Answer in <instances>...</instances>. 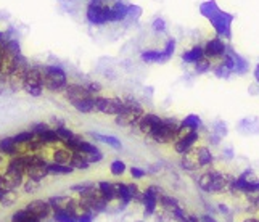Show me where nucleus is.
Returning <instances> with one entry per match:
<instances>
[{
    "mask_svg": "<svg viewBox=\"0 0 259 222\" xmlns=\"http://www.w3.org/2000/svg\"><path fill=\"white\" fill-rule=\"evenodd\" d=\"M200 13L211 23L214 32H216L219 37L226 39V40L232 39V23L235 20L234 15L221 10L219 5L214 2V0L203 2L200 5Z\"/></svg>",
    "mask_w": 259,
    "mask_h": 222,
    "instance_id": "nucleus-1",
    "label": "nucleus"
},
{
    "mask_svg": "<svg viewBox=\"0 0 259 222\" xmlns=\"http://www.w3.org/2000/svg\"><path fill=\"white\" fill-rule=\"evenodd\" d=\"M44 73V85L50 92H65L68 87V74L66 71L57 65L42 66Z\"/></svg>",
    "mask_w": 259,
    "mask_h": 222,
    "instance_id": "nucleus-2",
    "label": "nucleus"
},
{
    "mask_svg": "<svg viewBox=\"0 0 259 222\" xmlns=\"http://www.w3.org/2000/svg\"><path fill=\"white\" fill-rule=\"evenodd\" d=\"M181 130H182L181 124H177L176 119H161L151 129L150 136L158 144H169V142H172L179 136Z\"/></svg>",
    "mask_w": 259,
    "mask_h": 222,
    "instance_id": "nucleus-3",
    "label": "nucleus"
},
{
    "mask_svg": "<svg viewBox=\"0 0 259 222\" xmlns=\"http://www.w3.org/2000/svg\"><path fill=\"white\" fill-rule=\"evenodd\" d=\"M23 91L31 95V97H40L44 88V73H42V66H29V69L26 71L24 79H23Z\"/></svg>",
    "mask_w": 259,
    "mask_h": 222,
    "instance_id": "nucleus-4",
    "label": "nucleus"
},
{
    "mask_svg": "<svg viewBox=\"0 0 259 222\" xmlns=\"http://www.w3.org/2000/svg\"><path fill=\"white\" fill-rule=\"evenodd\" d=\"M126 106H124V110L116 116V122L121 124V126H134V124H139L140 118L144 116V108H142V105L136 100V99H126L124 100Z\"/></svg>",
    "mask_w": 259,
    "mask_h": 222,
    "instance_id": "nucleus-5",
    "label": "nucleus"
},
{
    "mask_svg": "<svg viewBox=\"0 0 259 222\" xmlns=\"http://www.w3.org/2000/svg\"><path fill=\"white\" fill-rule=\"evenodd\" d=\"M85 18L92 26H103L106 23H111V5L110 4H102V5L87 4Z\"/></svg>",
    "mask_w": 259,
    "mask_h": 222,
    "instance_id": "nucleus-6",
    "label": "nucleus"
},
{
    "mask_svg": "<svg viewBox=\"0 0 259 222\" xmlns=\"http://www.w3.org/2000/svg\"><path fill=\"white\" fill-rule=\"evenodd\" d=\"M200 187L204 190V192H212V193H218L221 190H224L227 187V184H229V179L224 175V174H221L218 171H211V172H206V174H203L200 177Z\"/></svg>",
    "mask_w": 259,
    "mask_h": 222,
    "instance_id": "nucleus-7",
    "label": "nucleus"
},
{
    "mask_svg": "<svg viewBox=\"0 0 259 222\" xmlns=\"http://www.w3.org/2000/svg\"><path fill=\"white\" fill-rule=\"evenodd\" d=\"M124 100L121 99H108V97H95V110L100 111L103 114H113V116H118V114L124 110Z\"/></svg>",
    "mask_w": 259,
    "mask_h": 222,
    "instance_id": "nucleus-8",
    "label": "nucleus"
},
{
    "mask_svg": "<svg viewBox=\"0 0 259 222\" xmlns=\"http://www.w3.org/2000/svg\"><path fill=\"white\" fill-rule=\"evenodd\" d=\"M229 46L226 43V40L216 35V37H212L206 42V46H204V57H208L209 60H218V58H222L226 55Z\"/></svg>",
    "mask_w": 259,
    "mask_h": 222,
    "instance_id": "nucleus-9",
    "label": "nucleus"
},
{
    "mask_svg": "<svg viewBox=\"0 0 259 222\" xmlns=\"http://www.w3.org/2000/svg\"><path fill=\"white\" fill-rule=\"evenodd\" d=\"M114 189H116V198H119L121 203H122V206H127L129 203L137 197V185H134V184H114Z\"/></svg>",
    "mask_w": 259,
    "mask_h": 222,
    "instance_id": "nucleus-10",
    "label": "nucleus"
},
{
    "mask_svg": "<svg viewBox=\"0 0 259 222\" xmlns=\"http://www.w3.org/2000/svg\"><path fill=\"white\" fill-rule=\"evenodd\" d=\"M26 209H28L31 214H34L35 217H39L40 220L50 217L52 214V206L49 201H44V200H34V201H29L28 205H26Z\"/></svg>",
    "mask_w": 259,
    "mask_h": 222,
    "instance_id": "nucleus-11",
    "label": "nucleus"
},
{
    "mask_svg": "<svg viewBox=\"0 0 259 222\" xmlns=\"http://www.w3.org/2000/svg\"><path fill=\"white\" fill-rule=\"evenodd\" d=\"M159 190L155 185H150V187L144 192V205H145V214L151 216L156 211L158 206V200H159Z\"/></svg>",
    "mask_w": 259,
    "mask_h": 222,
    "instance_id": "nucleus-12",
    "label": "nucleus"
},
{
    "mask_svg": "<svg viewBox=\"0 0 259 222\" xmlns=\"http://www.w3.org/2000/svg\"><path fill=\"white\" fill-rule=\"evenodd\" d=\"M198 140V132L196 130H189L184 137H181L176 142V152L179 155H185L189 153L192 147L195 145V142Z\"/></svg>",
    "mask_w": 259,
    "mask_h": 222,
    "instance_id": "nucleus-13",
    "label": "nucleus"
},
{
    "mask_svg": "<svg viewBox=\"0 0 259 222\" xmlns=\"http://www.w3.org/2000/svg\"><path fill=\"white\" fill-rule=\"evenodd\" d=\"M65 95L68 102L73 100H81V99H87V97H92L94 94L89 91L87 85H81V84H68Z\"/></svg>",
    "mask_w": 259,
    "mask_h": 222,
    "instance_id": "nucleus-14",
    "label": "nucleus"
},
{
    "mask_svg": "<svg viewBox=\"0 0 259 222\" xmlns=\"http://www.w3.org/2000/svg\"><path fill=\"white\" fill-rule=\"evenodd\" d=\"M0 153L7 156H16L20 155V145L16 144L13 137H5L0 140Z\"/></svg>",
    "mask_w": 259,
    "mask_h": 222,
    "instance_id": "nucleus-15",
    "label": "nucleus"
},
{
    "mask_svg": "<svg viewBox=\"0 0 259 222\" xmlns=\"http://www.w3.org/2000/svg\"><path fill=\"white\" fill-rule=\"evenodd\" d=\"M129 16V5L124 2H118L111 5V23L124 21Z\"/></svg>",
    "mask_w": 259,
    "mask_h": 222,
    "instance_id": "nucleus-16",
    "label": "nucleus"
},
{
    "mask_svg": "<svg viewBox=\"0 0 259 222\" xmlns=\"http://www.w3.org/2000/svg\"><path fill=\"white\" fill-rule=\"evenodd\" d=\"M161 119H163V118L156 116V114H153V113H147V114H144V116L140 118V121H139V127H140L142 132H145V134H150L151 129H153Z\"/></svg>",
    "mask_w": 259,
    "mask_h": 222,
    "instance_id": "nucleus-17",
    "label": "nucleus"
},
{
    "mask_svg": "<svg viewBox=\"0 0 259 222\" xmlns=\"http://www.w3.org/2000/svg\"><path fill=\"white\" fill-rule=\"evenodd\" d=\"M69 103L73 105V108H76L79 113H92V111H95V95L87 97V99H81V100H73Z\"/></svg>",
    "mask_w": 259,
    "mask_h": 222,
    "instance_id": "nucleus-18",
    "label": "nucleus"
},
{
    "mask_svg": "<svg viewBox=\"0 0 259 222\" xmlns=\"http://www.w3.org/2000/svg\"><path fill=\"white\" fill-rule=\"evenodd\" d=\"M49 164V163H47ZM47 164H39V166H32L26 171V175L29 177L31 181L34 182H40L44 181L46 177L49 175V169H47Z\"/></svg>",
    "mask_w": 259,
    "mask_h": 222,
    "instance_id": "nucleus-19",
    "label": "nucleus"
},
{
    "mask_svg": "<svg viewBox=\"0 0 259 222\" xmlns=\"http://www.w3.org/2000/svg\"><path fill=\"white\" fill-rule=\"evenodd\" d=\"M201 58H204V47L201 46H195L192 50H187L182 53V60L185 63H196V61H200Z\"/></svg>",
    "mask_w": 259,
    "mask_h": 222,
    "instance_id": "nucleus-20",
    "label": "nucleus"
},
{
    "mask_svg": "<svg viewBox=\"0 0 259 222\" xmlns=\"http://www.w3.org/2000/svg\"><path fill=\"white\" fill-rule=\"evenodd\" d=\"M140 57L145 63H164L163 50H144Z\"/></svg>",
    "mask_w": 259,
    "mask_h": 222,
    "instance_id": "nucleus-21",
    "label": "nucleus"
},
{
    "mask_svg": "<svg viewBox=\"0 0 259 222\" xmlns=\"http://www.w3.org/2000/svg\"><path fill=\"white\" fill-rule=\"evenodd\" d=\"M12 222H42V220L39 217H35L34 214H31V212L24 208V209H18L13 212Z\"/></svg>",
    "mask_w": 259,
    "mask_h": 222,
    "instance_id": "nucleus-22",
    "label": "nucleus"
},
{
    "mask_svg": "<svg viewBox=\"0 0 259 222\" xmlns=\"http://www.w3.org/2000/svg\"><path fill=\"white\" fill-rule=\"evenodd\" d=\"M193 153H195V158H196V161H198L200 167L201 166H208V164L212 163V155H211V152H209L206 147L196 148Z\"/></svg>",
    "mask_w": 259,
    "mask_h": 222,
    "instance_id": "nucleus-23",
    "label": "nucleus"
},
{
    "mask_svg": "<svg viewBox=\"0 0 259 222\" xmlns=\"http://www.w3.org/2000/svg\"><path fill=\"white\" fill-rule=\"evenodd\" d=\"M52 156H53V161L58 164H69L71 158H73V152H71V150H66V148H57Z\"/></svg>",
    "mask_w": 259,
    "mask_h": 222,
    "instance_id": "nucleus-24",
    "label": "nucleus"
},
{
    "mask_svg": "<svg viewBox=\"0 0 259 222\" xmlns=\"http://www.w3.org/2000/svg\"><path fill=\"white\" fill-rule=\"evenodd\" d=\"M71 166L74 167V169H81V171H87L89 169V163L85 156L81 153V152H73V158H71Z\"/></svg>",
    "mask_w": 259,
    "mask_h": 222,
    "instance_id": "nucleus-25",
    "label": "nucleus"
},
{
    "mask_svg": "<svg viewBox=\"0 0 259 222\" xmlns=\"http://www.w3.org/2000/svg\"><path fill=\"white\" fill-rule=\"evenodd\" d=\"M53 220L55 222H79L77 220V214L66 209H58L53 211Z\"/></svg>",
    "mask_w": 259,
    "mask_h": 222,
    "instance_id": "nucleus-26",
    "label": "nucleus"
},
{
    "mask_svg": "<svg viewBox=\"0 0 259 222\" xmlns=\"http://www.w3.org/2000/svg\"><path fill=\"white\" fill-rule=\"evenodd\" d=\"M98 190H100V195L108 201H113L116 198V189H114V184L110 182H100L98 184Z\"/></svg>",
    "mask_w": 259,
    "mask_h": 222,
    "instance_id": "nucleus-27",
    "label": "nucleus"
},
{
    "mask_svg": "<svg viewBox=\"0 0 259 222\" xmlns=\"http://www.w3.org/2000/svg\"><path fill=\"white\" fill-rule=\"evenodd\" d=\"M181 127L187 130H198L201 127V119L196 116V114H189V116L181 122Z\"/></svg>",
    "mask_w": 259,
    "mask_h": 222,
    "instance_id": "nucleus-28",
    "label": "nucleus"
},
{
    "mask_svg": "<svg viewBox=\"0 0 259 222\" xmlns=\"http://www.w3.org/2000/svg\"><path fill=\"white\" fill-rule=\"evenodd\" d=\"M37 137H39L46 145H52V144H58V142H63V140H61V137L58 136L57 129H49V130H46V132H42V134L37 136Z\"/></svg>",
    "mask_w": 259,
    "mask_h": 222,
    "instance_id": "nucleus-29",
    "label": "nucleus"
},
{
    "mask_svg": "<svg viewBox=\"0 0 259 222\" xmlns=\"http://www.w3.org/2000/svg\"><path fill=\"white\" fill-rule=\"evenodd\" d=\"M47 169H49V174H71L74 171V167L69 164H58L53 161L47 164Z\"/></svg>",
    "mask_w": 259,
    "mask_h": 222,
    "instance_id": "nucleus-30",
    "label": "nucleus"
},
{
    "mask_svg": "<svg viewBox=\"0 0 259 222\" xmlns=\"http://www.w3.org/2000/svg\"><path fill=\"white\" fill-rule=\"evenodd\" d=\"M92 137L97 139V140H100V142H103V144H106V145L116 148V150L121 148V140H118L113 136H103V134H95V132H92Z\"/></svg>",
    "mask_w": 259,
    "mask_h": 222,
    "instance_id": "nucleus-31",
    "label": "nucleus"
},
{
    "mask_svg": "<svg viewBox=\"0 0 259 222\" xmlns=\"http://www.w3.org/2000/svg\"><path fill=\"white\" fill-rule=\"evenodd\" d=\"M37 136L34 134V132L29 129V130H23V132H20V134H16L13 139H15V142L18 145H26V144H29V142L32 140V139H35Z\"/></svg>",
    "mask_w": 259,
    "mask_h": 222,
    "instance_id": "nucleus-32",
    "label": "nucleus"
},
{
    "mask_svg": "<svg viewBox=\"0 0 259 222\" xmlns=\"http://www.w3.org/2000/svg\"><path fill=\"white\" fill-rule=\"evenodd\" d=\"M212 60H209L208 57H204V58H201L200 61H196L195 63V71L198 74H203V73H208V71L212 68V63H211Z\"/></svg>",
    "mask_w": 259,
    "mask_h": 222,
    "instance_id": "nucleus-33",
    "label": "nucleus"
},
{
    "mask_svg": "<svg viewBox=\"0 0 259 222\" xmlns=\"http://www.w3.org/2000/svg\"><path fill=\"white\" fill-rule=\"evenodd\" d=\"M24 147H26V152H28V153H39L40 150L46 147V144H44L39 137H35V139H32L29 142V144H26Z\"/></svg>",
    "mask_w": 259,
    "mask_h": 222,
    "instance_id": "nucleus-34",
    "label": "nucleus"
},
{
    "mask_svg": "<svg viewBox=\"0 0 259 222\" xmlns=\"http://www.w3.org/2000/svg\"><path fill=\"white\" fill-rule=\"evenodd\" d=\"M95 187H98V185H95L94 182H84V184L73 185V187H71V192H76V193H79V195H82V193H85V192H89V190H92V189H95Z\"/></svg>",
    "mask_w": 259,
    "mask_h": 222,
    "instance_id": "nucleus-35",
    "label": "nucleus"
},
{
    "mask_svg": "<svg viewBox=\"0 0 259 222\" xmlns=\"http://www.w3.org/2000/svg\"><path fill=\"white\" fill-rule=\"evenodd\" d=\"M111 174L113 175H122L124 172H126V164H124L121 159H116V161L111 163Z\"/></svg>",
    "mask_w": 259,
    "mask_h": 222,
    "instance_id": "nucleus-36",
    "label": "nucleus"
},
{
    "mask_svg": "<svg viewBox=\"0 0 259 222\" xmlns=\"http://www.w3.org/2000/svg\"><path fill=\"white\" fill-rule=\"evenodd\" d=\"M248 61L242 57V55H238L237 57V68H235V73L237 74H240V76H242V74H246L248 73Z\"/></svg>",
    "mask_w": 259,
    "mask_h": 222,
    "instance_id": "nucleus-37",
    "label": "nucleus"
},
{
    "mask_svg": "<svg viewBox=\"0 0 259 222\" xmlns=\"http://www.w3.org/2000/svg\"><path fill=\"white\" fill-rule=\"evenodd\" d=\"M174 50H176V39H167V42H166V46H164V49H163V53H164V61H167L169 58L172 57V53H174Z\"/></svg>",
    "mask_w": 259,
    "mask_h": 222,
    "instance_id": "nucleus-38",
    "label": "nucleus"
},
{
    "mask_svg": "<svg viewBox=\"0 0 259 222\" xmlns=\"http://www.w3.org/2000/svg\"><path fill=\"white\" fill-rule=\"evenodd\" d=\"M214 74H216L218 77H221V79H227L230 74H232V71L227 68V66H224V63H221V65H218V66H214Z\"/></svg>",
    "mask_w": 259,
    "mask_h": 222,
    "instance_id": "nucleus-39",
    "label": "nucleus"
},
{
    "mask_svg": "<svg viewBox=\"0 0 259 222\" xmlns=\"http://www.w3.org/2000/svg\"><path fill=\"white\" fill-rule=\"evenodd\" d=\"M49 129H50V126H49L47 122H35V124H32V126H31V130L34 132L35 136H40L42 132H46Z\"/></svg>",
    "mask_w": 259,
    "mask_h": 222,
    "instance_id": "nucleus-40",
    "label": "nucleus"
},
{
    "mask_svg": "<svg viewBox=\"0 0 259 222\" xmlns=\"http://www.w3.org/2000/svg\"><path fill=\"white\" fill-rule=\"evenodd\" d=\"M161 205H163L164 208H171V209H174L176 206H179V203H177L176 198L167 197V195H163V197H161Z\"/></svg>",
    "mask_w": 259,
    "mask_h": 222,
    "instance_id": "nucleus-41",
    "label": "nucleus"
},
{
    "mask_svg": "<svg viewBox=\"0 0 259 222\" xmlns=\"http://www.w3.org/2000/svg\"><path fill=\"white\" fill-rule=\"evenodd\" d=\"M57 132H58V136L61 137V140H69V139H73L74 137V134H73V132H71L69 129H66L65 126H58L57 127Z\"/></svg>",
    "mask_w": 259,
    "mask_h": 222,
    "instance_id": "nucleus-42",
    "label": "nucleus"
},
{
    "mask_svg": "<svg viewBox=\"0 0 259 222\" xmlns=\"http://www.w3.org/2000/svg\"><path fill=\"white\" fill-rule=\"evenodd\" d=\"M15 192L13 190H10V192H7L5 195H4V198L0 200V203H2L4 206H12L13 203H15Z\"/></svg>",
    "mask_w": 259,
    "mask_h": 222,
    "instance_id": "nucleus-43",
    "label": "nucleus"
},
{
    "mask_svg": "<svg viewBox=\"0 0 259 222\" xmlns=\"http://www.w3.org/2000/svg\"><path fill=\"white\" fill-rule=\"evenodd\" d=\"M151 28H153L155 32H164L166 31V21L163 20V18H156Z\"/></svg>",
    "mask_w": 259,
    "mask_h": 222,
    "instance_id": "nucleus-44",
    "label": "nucleus"
},
{
    "mask_svg": "<svg viewBox=\"0 0 259 222\" xmlns=\"http://www.w3.org/2000/svg\"><path fill=\"white\" fill-rule=\"evenodd\" d=\"M77 220H79V222H94V212L81 211V212L77 214Z\"/></svg>",
    "mask_w": 259,
    "mask_h": 222,
    "instance_id": "nucleus-45",
    "label": "nucleus"
},
{
    "mask_svg": "<svg viewBox=\"0 0 259 222\" xmlns=\"http://www.w3.org/2000/svg\"><path fill=\"white\" fill-rule=\"evenodd\" d=\"M172 216H174V219L179 220V222H185V220H187L185 212H184L181 208H179V206H176V208L172 209Z\"/></svg>",
    "mask_w": 259,
    "mask_h": 222,
    "instance_id": "nucleus-46",
    "label": "nucleus"
},
{
    "mask_svg": "<svg viewBox=\"0 0 259 222\" xmlns=\"http://www.w3.org/2000/svg\"><path fill=\"white\" fill-rule=\"evenodd\" d=\"M7 85H8V76L5 71H0V95L5 92Z\"/></svg>",
    "mask_w": 259,
    "mask_h": 222,
    "instance_id": "nucleus-47",
    "label": "nucleus"
},
{
    "mask_svg": "<svg viewBox=\"0 0 259 222\" xmlns=\"http://www.w3.org/2000/svg\"><path fill=\"white\" fill-rule=\"evenodd\" d=\"M131 174L134 179H142V177H145L147 175V171L144 169H140V167H136V166H132V169H131Z\"/></svg>",
    "mask_w": 259,
    "mask_h": 222,
    "instance_id": "nucleus-48",
    "label": "nucleus"
},
{
    "mask_svg": "<svg viewBox=\"0 0 259 222\" xmlns=\"http://www.w3.org/2000/svg\"><path fill=\"white\" fill-rule=\"evenodd\" d=\"M35 184H37V182H34V181L28 179V182L24 184V192H26V193H32V190L35 189Z\"/></svg>",
    "mask_w": 259,
    "mask_h": 222,
    "instance_id": "nucleus-49",
    "label": "nucleus"
},
{
    "mask_svg": "<svg viewBox=\"0 0 259 222\" xmlns=\"http://www.w3.org/2000/svg\"><path fill=\"white\" fill-rule=\"evenodd\" d=\"M87 88H89V91H91L92 94H97V92H100V91H102V88H100V85H98V84H95V82L89 84V85H87Z\"/></svg>",
    "mask_w": 259,
    "mask_h": 222,
    "instance_id": "nucleus-50",
    "label": "nucleus"
},
{
    "mask_svg": "<svg viewBox=\"0 0 259 222\" xmlns=\"http://www.w3.org/2000/svg\"><path fill=\"white\" fill-rule=\"evenodd\" d=\"M201 222H216V219L211 217V216H203L201 217Z\"/></svg>",
    "mask_w": 259,
    "mask_h": 222,
    "instance_id": "nucleus-51",
    "label": "nucleus"
},
{
    "mask_svg": "<svg viewBox=\"0 0 259 222\" xmlns=\"http://www.w3.org/2000/svg\"><path fill=\"white\" fill-rule=\"evenodd\" d=\"M254 79H256V82H259V65H256V68H254Z\"/></svg>",
    "mask_w": 259,
    "mask_h": 222,
    "instance_id": "nucleus-52",
    "label": "nucleus"
},
{
    "mask_svg": "<svg viewBox=\"0 0 259 222\" xmlns=\"http://www.w3.org/2000/svg\"><path fill=\"white\" fill-rule=\"evenodd\" d=\"M187 220H189V222H200V220L196 219L195 216H189V217H187Z\"/></svg>",
    "mask_w": 259,
    "mask_h": 222,
    "instance_id": "nucleus-53",
    "label": "nucleus"
},
{
    "mask_svg": "<svg viewBox=\"0 0 259 222\" xmlns=\"http://www.w3.org/2000/svg\"><path fill=\"white\" fill-rule=\"evenodd\" d=\"M243 222H259V219H254V217H249V219H246V220H243Z\"/></svg>",
    "mask_w": 259,
    "mask_h": 222,
    "instance_id": "nucleus-54",
    "label": "nucleus"
},
{
    "mask_svg": "<svg viewBox=\"0 0 259 222\" xmlns=\"http://www.w3.org/2000/svg\"><path fill=\"white\" fill-rule=\"evenodd\" d=\"M118 2H122V0H108V4L113 5V4H118Z\"/></svg>",
    "mask_w": 259,
    "mask_h": 222,
    "instance_id": "nucleus-55",
    "label": "nucleus"
},
{
    "mask_svg": "<svg viewBox=\"0 0 259 222\" xmlns=\"http://www.w3.org/2000/svg\"><path fill=\"white\" fill-rule=\"evenodd\" d=\"M221 211H222V212H227V211H229V209H227V208H226V206H221Z\"/></svg>",
    "mask_w": 259,
    "mask_h": 222,
    "instance_id": "nucleus-56",
    "label": "nucleus"
},
{
    "mask_svg": "<svg viewBox=\"0 0 259 222\" xmlns=\"http://www.w3.org/2000/svg\"><path fill=\"white\" fill-rule=\"evenodd\" d=\"M61 2H73V0H61Z\"/></svg>",
    "mask_w": 259,
    "mask_h": 222,
    "instance_id": "nucleus-57",
    "label": "nucleus"
},
{
    "mask_svg": "<svg viewBox=\"0 0 259 222\" xmlns=\"http://www.w3.org/2000/svg\"><path fill=\"white\" fill-rule=\"evenodd\" d=\"M185 222H189V220H185Z\"/></svg>",
    "mask_w": 259,
    "mask_h": 222,
    "instance_id": "nucleus-58",
    "label": "nucleus"
}]
</instances>
